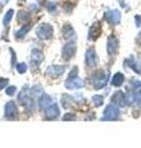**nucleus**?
Here are the masks:
<instances>
[{
	"instance_id": "nucleus-1",
	"label": "nucleus",
	"mask_w": 141,
	"mask_h": 148,
	"mask_svg": "<svg viewBox=\"0 0 141 148\" xmlns=\"http://www.w3.org/2000/svg\"><path fill=\"white\" fill-rule=\"evenodd\" d=\"M109 79V73L104 72V71H98L92 75V84L95 89H102L104 88Z\"/></svg>"
},
{
	"instance_id": "nucleus-2",
	"label": "nucleus",
	"mask_w": 141,
	"mask_h": 148,
	"mask_svg": "<svg viewBox=\"0 0 141 148\" xmlns=\"http://www.w3.org/2000/svg\"><path fill=\"white\" fill-rule=\"evenodd\" d=\"M36 35H37V37H39L40 40L47 41V40L52 38V36H53V27L51 26L50 24H46V22H44V24L39 25V27L36 29Z\"/></svg>"
},
{
	"instance_id": "nucleus-3",
	"label": "nucleus",
	"mask_w": 141,
	"mask_h": 148,
	"mask_svg": "<svg viewBox=\"0 0 141 148\" xmlns=\"http://www.w3.org/2000/svg\"><path fill=\"white\" fill-rule=\"evenodd\" d=\"M119 116H120L119 108H118L115 104H109L105 108L104 112H103L102 120H103V121H105V120H106V121H114V120L119 119Z\"/></svg>"
},
{
	"instance_id": "nucleus-4",
	"label": "nucleus",
	"mask_w": 141,
	"mask_h": 148,
	"mask_svg": "<svg viewBox=\"0 0 141 148\" xmlns=\"http://www.w3.org/2000/svg\"><path fill=\"white\" fill-rule=\"evenodd\" d=\"M4 112H5V117L9 119V120H14L17 117V106L15 104V101H8V103L5 104V108H4Z\"/></svg>"
},
{
	"instance_id": "nucleus-5",
	"label": "nucleus",
	"mask_w": 141,
	"mask_h": 148,
	"mask_svg": "<svg viewBox=\"0 0 141 148\" xmlns=\"http://www.w3.org/2000/svg\"><path fill=\"white\" fill-rule=\"evenodd\" d=\"M76 51H77V46L74 42H68L63 46L62 48V58L64 61H69L70 58L74 57L76 54Z\"/></svg>"
},
{
	"instance_id": "nucleus-6",
	"label": "nucleus",
	"mask_w": 141,
	"mask_h": 148,
	"mask_svg": "<svg viewBox=\"0 0 141 148\" xmlns=\"http://www.w3.org/2000/svg\"><path fill=\"white\" fill-rule=\"evenodd\" d=\"M118 48H119V40H118L115 36H110L109 38H108V43H106L108 54H109L110 57L115 56V53L118 52Z\"/></svg>"
},
{
	"instance_id": "nucleus-7",
	"label": "nucleus",
	"mask_w": 141,
	"mask_h": 148,
	"mask_svg": "<svg viewBox=\"0 0 141 148\" xmlns=\"http://www.w3.org/2000/svg\"><path fill=\"white\" fill-rule=\"evenodd\" d=\"M105 20L111 25H118L121 21V14L119 10H110L105 12Z\"/></svg>"
},
{
	"instance_id": "nucleus-8",
	"label": "nucleus",
	"mask_w": 141,
	"mask_h": 148,
	"mask_svg": "<svg viewBox=\"0 0 141 148\" xmlns=\"http://www.w3.org/2000/svg\"><path fill=\"white\" fill-rule=\"evenodd\" d=\"M45 115H46V119L48 120H56L59 117V108L57 104L52 103L48 108L45 109Z\"/></svg>"
},
{
	"instance_id": "nucleus-9",
	"label": "nucleus",
	"mask_w": 141,
	"mask_h": 148,
	"mask_svg": "<svg viewBox=\"0 0 141 148\" xmlns=\"http://www.w3.org/2000/svg\"><path fill=\"white\" fill-rule=\"evenodd\" d=\"M64 86L67 89H81V88L84 86V82L78 77H74V78H68L64 83Z\"/></svg>"
},
{
	"instance_id": "nucleus-10",
	"label": "nucleus",
	"mask_w": 141,
	"mask_h": 148,
	"mask_svg": "<svg viewBox=\"0 0 141 148\" xmlns=\"http://www.w3.org/2000/svg\"><path fill=\"white\" fill-rule=\"evenodd\" d=\"M66 71V67L64 66H50L48 68L46 69V74L48 77H52V78H57V77H61L62 74L64 73Z\"/></svg>"
},
{
	"instance_id": "nucleus-11",
	"label": "nucleus",
	"mask_w": 141,
	"mask_h": 148,
	"mask_svg": "<svg viewBox=\"0 0 141 148\" xmlns=\"http://www.w3.org/2000/svg\"><path fill=\"white\" fill-rule=\"evenodd\" d=\"M45 59V56H44V52L39 48H32L31 49V63L32 66H36V68L40 66V63Z\"/></svg>"
},
{
	"instance_id": "nucleus-12",
	"label": "nucleus",
	"mask_w": 141,
	"mask_h": 148,
	"mask_svg": "<svg viewBox=\"0 0 141 148\" xmlns=\"http://www.w3.org/2000/svg\"><path fill=\"white\" fill-rule=\"evenodd\" d=\"M102 34V26L99 22H94V24L91 26V29H89V32H88V38L91 41H94L97 40L98 37L100 36Z\"/></svg>"
},
{
	"instance_id": "nucleus-13",
	"label": "nucleus",
	"mask_w": 141,
	"mask_h": 148,
	"mask_svg": "<svg viewBox=\"0 0 141 148\" xmlns=\"http://www.w3.org/2000/svg\"><path fill=\"white\" fill-rule=\"evenodd\" d=\"M86 64L88 67H94L97 64V53L94 48H88L86 52Z\"/></svg>"
},
{
	"instance_id": "nucleus-14",
	"label": "nucleus",
	"mask_w": 141,
	"mask_h": 148,
	"mask_svg": "<svg viewBox=\"0 0 141 148\" xmlns=\"http://www.w3.org/2000/svg\"><path fill=\"white\" fill-rule=\"evenodd\" d=\"M111 103L115 104L116 106H124L126 104V96L123 91H116L111 96Z\"/></svg>"
},
{
	"instance_id": "nucleus-15",
	"label": "nucleus",
	"mask_w": 141,
	"mask_h": 148,
	"mask_svg": "<svg viewBox=\"0 0 141 148\" xmlns=\"http://www.w3.org/2000/svg\"><path fill=\"white\" fill-rule=\"evenodd\" d=\"M52 103H53L52 98H51L50 95L45 94V92L39 98V108H40V110H45V109H47Z\"/></svg>"
},
{
	"instance_id": "nucleus-16",
	"label": "nucleus",
	"mask_w": 141,
	"mask_h": 148,
	"mask_svg": "<svg viewBox=\"0 0 141 148\" xmlns=\"http://www.w3.org/2000/svg\"><path fill=\"white\" fill-rule=\"evenodd\" d=\"M62 35L64 40H72L76 37V31L69 24H64L62 27Z\"/></svg>"
},
{
	"instance_id": "nucleus-17",
	"label": "nucleus",
	"mask_w": 141,
	"mask_h": 148,
	"mask_svg": "<svg viewBox=\"0 0 141 148\" xmlns=\"http://www.w3.org/2000/svg\"><path fill=\"white\" fill-rule=\"evenodd\" d=\"M125 64L128 66L129 68H131L135 73H138V74H141V64L139 63L138 59H135L134 57H130L128 58L125 61Z\"/></svg>"
},
{
	"instance_id": "nucleus-18",
	"label": "nucleus",
	"mask_w": 141,
	"mask_h": 148,
	"mask_svg": "<svg viewBox=\"0 0 141 148\" xmlns=\"http://www.w3.org/2000/svg\"><path fill=\"white\" fill-rule=\"evenodd\" d=\"M31 24L30 22H27V24H24L20 29H19L16 32H15V38L16 40H21V38H24L27 34H29V31L31 30Z\"/></svg>"
},
{
	"instance_id": "nucleus-19",
	"label": "nucleus",
	"mask_w": 141,
	"mask_h": 148,
	"mask_svg": "<svg viewBox=\"0 0 141 148\" xmlns=\"http://www.w3.org/2000/svg\"><path fill=\"white\" fill-rule=\"evenodd\" d=\"M21 105L24 106V108H25L26 111H29V112H32V111L35 110V99L31 98L30 95H27L26 98L22 100Z\"/></svg>"
},
{
	"instance_id": "nucleus-20",
	"label": "nucleus",
	"mask_w": 141,
	"mask_h": 148,
	"mask_svg": "<svg viewBox=\"0 0 141 148\" xmlns=\"http://www.w3.org/2000/svg\"><path fill=\"white\" fill-rule=\"evenodd\" d=\"M44 88H42L41 85H34L31 88V90H30V96L31 98H34V99H36V98H40V96L44 94Z\"/></svg>"
},
{
	"instance_id": "nucleus-21",
	"label": "nucleus",
	"mask_w": 141,
	"mask_h": 148,
	"mask_svg": "<svg viewBox=\"0 0 141 148\" xmlns=\"http://www.w3.org/2000/svg\"><path fill=\"white\" fill-rule=\"evenodd\" d=\"M124 80H125V77L123 73H116L114 74V77H113L111 79V85L114 86H120L124 84Z\"/></svg>"
},
{
	"instance_id": "nucleus-22",
	"label": "nucleus",
	"mask_w": 141,
	"mask_h": 148,
	"mask_svg": "<svg viewBox=\"0 0 141 148\" xmlns=\"http://www.w3.org/2000/svg\"><path fill=\"white\" fill-rule=\"evenodd\" d=\"M30 14L27 11H24V10H20L19 11V15H17V21L20 22V24H27V22L30 21Z\"/></svg>"
},
{
	"instance_id": "nucleus-23",
	"label": "nucleus",
	"mask_w": 141,
	"mask_h": 148,
	"mask_svg": "<svg viewBox=\"0 0 141 148\" xmlns=\"http://www.w3.org/2000/svg\"><path fill=\"white\" fill-rule=\"evenodd\" d=\"M14 9H10V10H8L6 11V14L4 15V18H3V25L6 27H9V25H10V21L12 20V17H14Z\"/></svg>"
},
{
	"instance_id": "nucleus-24",
	"label": "nucleus",
	"mask_w": 141,
	"mask_h": 148,
	"mask_svg": "<svg viewBox=\"0 0 141 148\" xmlns=\"http://www.w3.org/2000/svg\"><path fill=\"white\" fill-rule=\"evenodd\" d=\"M73 101H74V99L72 98V96H69V95H67V94H64V95H62V98H61V104H62V106L64 109H67V108H69L70 105L73 104Z\"/></svg>"
},
{
	"instance_id": "nucleus-25",
	"label": "nucleus",
	"mask_w": 141,
	"mask_h": 148,
	"mask_svg": "<svg viewBox=\"0 0 141 148\" xmlns=\"http://www.w3.org/2000/svg\"><path fill=\"white\" fill-rule=\"evenodd\" d=\"M27 90H29V86L25 85V88H22L21 91L19 92V95H17V101H19V103H20V104L22 103V100L25 99L27 95H29V92H27Z\"/></svg>"
},
{
	"instance_id": "nucleus-26",
	"label": "nucleus",
	"mask_w": 141,
	"mask_h": 148,
	"mask_svg": "<svg viewBox=\"0 0 141 148\" xmlns=\"http://www.w3.org/2000/svg\"><path fill=\"white\" fill-rule=\"evenodd\" d=\"M92 101H93L94 106H102L104 104V98H103L102 95H94L92 98Z\"/></svg>"
},
{
	"instance_id": "nucleus-27",
	"label": "nucleus",
	"mask_w": 141,
	"mask_h": 148,
	"mask_svg": "<svg viewBox=\"0 0 141 148\" xmlns=\"http://www.w3.org/2000/svg\"><path fill=\"white\" fill-rule=\"evenodd\" d=\"M15 68H16V71H17L19 74H25V73L27 72V64H26V63H24V62L17 63Z\"/></svg>"
},
{
	"instance_id": "nucleus-28",
	"label": "nucleus",
	"mask_w": 141,
	"mask_h": 148,
	"mask_svg": "<svg viewBox=\"0 0 141 148\" xmlns=\"http://www.w3.org/2000/svg\"><path fill=\"white\" fill-rule=\"evenodd\" d=\"M16 91H17V88L15 85H8L5 88V94L8 96H14L16 94Z\"/></svg>"
},
{
	"instance_id": "nucleus-29",
	"label": "nucleus",
	"mask_w": 141,
	"mask_h": 148,
	"mask_svg": "<svg viewBox=\"0 0 141 148\" xmlns=\"http://www.w3.org/2000/svg\"><path fill=\"white\" fill-rule=\"evenodd\" d=\"M9 51H10V53H11V62H10V64H11V68H14V67H16V64H17V62H16V53H15V51H14L12 48H10Z\"/></svg>"
},
{
	"instance_id": "nucleus-30",
	"label": "nucleus",
	"mask_w": 141,
	"mask_h": 148,
	"mask_svg": "<svg viewBox=\"0 0 141 148\" xmlns=\"http://www.w3.org/2000/svg\"><path fill=\"white\" fill-rule=\"evenodd\" d=\"M8 84H9L8 78H0V90H3L4 88H6Z\"/></svg>"
},
{
	"instance_id": "nucleus-31",
	"label": "nucleus",
	"mask_w": 141,
	"mask_h": 148,
	"mask_svg": "<svg viewBox=\"0 0 141 148\" xmlns=\"http://www.w3.org/2000/svg\"><path fill=\"white\" fill-rule=\"evenodd\" d=\"M56 9H57V5H56L55 3H48L47 4V10H48L50 12H55Z\"/></svg>"
},
{
	"instance_id": "nucleus-32",
	"label": "nucleus",
	"mask_w": 141,
	"mask_h": 148,
	"mask_svg": "<svg viewBox=\"0 0 141 148\" xmlns=\"http://www.w3.org/2000/svg\"><path fill=\"white\" fill-rule=\"evenodd\" d=\"M74 119H76V115H74V114H66L64 115V116L62 117V120H64V121H70V120H74Z\"/></svg>"
},
{
	"instance_id": "nucleus-33",
	"label": "nucleus",
	"mask_w": 141,
	"mask_h": 148,
	"mask_svg": "<svg viewBox=\"0 0 141 148\" xmlns=\"http://www.w3.org/2000/svg\"><path fill=\"white\" fill-rule=\"evenodd\" d=\"M77 74H78V68H77V67H74V68L72 69V71L69 72V75H68V78H74V77H78Z\"/></svg>"
},
{
	"instance_id": "nucleus-34",
	"label": "nucleus",
	"mask_w": 141,
	"mask_h": 148,
	"mask_svg": "<svg viewBox=\"0 0 141 148\" xmlns=\"http://www.w3.org/2000/svg\"><path fill=\"white\" fill-rule=\"evenodd\" d=\"M135 24H136V26H141V17L139 15L135 16Z\"/></svg>"
},
{
	"instance_id": "nucleus-35",
	"label": "nucleus",
	"mask_w": 141,
	"mask_h": 148,
	"mask_svg": "<svg viewBox=\"0 0 141 148\" xmlns=\"http://www.w3.org/2000/svg\"><path fill=\"white\" fill-rule=\"evenodd\" d=\"M30 9H31L32 11H39V10H40V8L37 6V4H31V5H30Z\"/></svg>"
},
{
	"instance_id": "nucleus-36",
	"label": "nucleus",
	"mask_w": 141,
	"mask_h": 148,
	"mask_svg": "<svg viewBox=\"0 0 141 148\" xmlns=\"http://www.w3.org/2000/svg\"><path fill=\"white\" fill-rule=\"evenodd\" d=\"M9 1V0H0V9H1L3 6H5V4Z\"/></svg>"
},
{
	"instance_id": "nucleus-37",
	"label": "nucleus",
	"mask_w": 141,
	"mask_h": 148,
	"mask_svg": "<svg viewBox=\"0 0 141 148\" xmlns=\"http://www.w3.org/2000/svg\"><path fill=\"white\" fill-rule=\"evenodd\" d=\"M136 42H138L140 46H141V32H140V34H139V36L138 37H136Z\"/></svg>"
},
{
	"instance_id": "nucleus-38",
	"label": "nucleus",
	"mask_w": 141,
	"mask_h": 148,
	"mask_svg": "<svg viewBox=\"0 0 141 148\" xmlns=\"http://www.w3.org/2000/svg\"><path fill=\"white\" fill-rule=\"evenodd\" d=\"M19 1H25V0H19Z\"/></svg>"
}]
</instances>
